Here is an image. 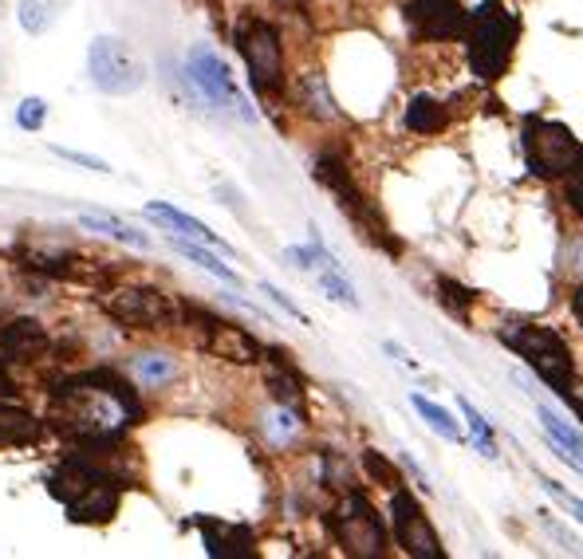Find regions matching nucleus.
<instances>
[{"label":"nucleus","instance_id":"nucleus-2","mask_svg":"<svg viewBox=\"0 0 583 559\" xmlns=\"http://www.w3.org/2000/svg\"><path fill=\"white\" fill-rule=\"evenodd\" d=\"M48 488H52L55 500H63V508H68L75 524H106L119 513V500H123V485L115 477L99 473L95 465H88L80 453L68 457L48 477Z\"/></svg>","mask_w":583,"mask_h":559},{"label":"nucleus","instance_id":"nucleus-8","mask_svg":"<svg viewBox=\"0 0 583 559\" xmlns=\"http://www.w3.org/2000/svg\"><path fill=\"white\" fill-rule=\"evenodd\" d=\"M186 68H190V80H194V87L202 91L205 99H209L213 107L229 111V115L245 118V123H253V118H257V111L248 107V99L241 95V87L233 83L225 60L213 52V48H194Z\"/></svg>","mask_w":583,"mask_h":559},{"label":"nucleus","instance_id":"nucleus-17","mask_svg":"<svg viewBox=\"0 0 583 559\" xmlns=\"http://www.w3.org/2000/svg\"><path fill=\"white\" fill-rule=\"evenodd\" d=\"M35 437H40V417L12 398H0V445H32Z\"/></svg>","mask_w":583,"mask_h":559},{"label":"nucleus","instance_id":"nucleus-28","mask_svg":"<svg viewBox=\"0 0 583 559\" xmlns=\"http://www.w3.org/2000/svg\"><path fill=\"white\" fill-rule=\"evenodd\" d=\"M44 118H48V103L44 99H24V103H20L17 107V126L20 131H40V126H44Z\"/></svg>","mask_w":583,"mask_h":559},{"label":"nucleus","instance_id":"nucleus-25","mask_svg":"<svg viewBox=\"0 0 583 559\" xmlns=\"http://www.w3.org/2000/svg\"><path fill=\"white\" fill-rule=\"evenodd\" d=\"M17 20H20V28H24V32L40 37V32H48V24H52V12H48L44 0H20Z\"/></svg>","mask_w":583,"mask_h":559},{"label":"nucleus","instance_id":"nucleus-29","mask_svg":"<svg viewBox=\"0 0 583 559\" xmlns=\"http://www.w3.org/2000/svg\"><path fill=\"white\" fill-rule=\"evenodd\" d=\"M268 386H273V394H276V402H280V406H300V382L292 379V374L276 371L273 379H268Z\"/></svg>","mask_w":583,"mask_h":559},{"label":"nucleus","instance_id":"nucleus-22","mask_svg":"<svg viewBox=\"0 0 583 559\" xmlns=\"http://www.w3.org/2000/svg\"><path fill=\"white\" fill-rule=\"evenodd\" d=\"M316 280H319V288H324L327 300L344 303V308H359V296H355L351 280H347V276L336 268V260H331V265H324V268H316Z\"/></svg>","mask_w":583,"mask_h":559},{"label":"nucleus","instance_id":"nucleus-31","mask_svg":"<svg viewBox=\"0 0 583 559\" xmlns=\"http://www.w3.org/2000/svg\"><path fill=\"white\" fill-rule=\"evenodd\" d=\"M52 154H60V158L75 162V166L83 169H95V174H111V166H106L103 158H95V154H80V151H68V146H52Z\"/></svg>","mask_w":583,"mask_h":559},{"label":"nucleus","instance_id":"nucleus-10","mask_svg":"<svg viewBox=\"0 0 583 559\" xmlns=\"http://www.w3.org/2000/svg\"><path fill=\"white\" fill-rule=\"evenodd\" d=\"M237 48L248 63V75H253V87L257 91H276L284 80V52L276 28L265 20H245L237 28Z\"/></svg>","mask_w":583,"mask_h":559},{"label":"nucleus","instance_id":"nucleus-21","mask_svg":"<svg viewBox=\"0 0 583 559\" xmlns=\"http://www.w3.org/2000/svg\"><path fill=\"white\" fill-rule=\"evenodd\" d=\"M177 374V363L170 355H139L134 359V379L146 386V391H154V386H166L170 379Z\"/></svg>","mask_w":583,"mask_h":559},{"label":"nucleus","instance_id":"nucleus-26","mask_svg":"<svg viewBox=\"0 0 583 559\" xmlns=\"http://www.w3.org/2000/svg\"><path fill=\"white\" fill-rule=\"evenodd\" d=\"M461 414H466L469 422V434H473V442H478L481 457H497V445H493V429H489V422L478 414V410L469 406V402H461Z\"/></svg>","mask_w":583,"mask_h":559},{"label":"nucleus","instance_id":"nucleus-16","mask_svg":"<svg viewBox=\"0 0 583 559\" xmlns=\"http://www.w3.org/2000/svg\"><path fill=\"white\" fill-rule=\"evenodd\" d=\"M205 536V551L217 559H237V556H253V532L245 524H217V520H197Z\"/></svg>","mask_w":583,"mask_h":559},{"label":"nucleus","instance_id":"nucleus-5","mask_svg":"<svg viewBox=\"0 0 583 559\" xmlns=\"http://www.w3.org/2000/svg\"><path fill=\"white\" fill-rule=\"evenodd\" d=\"M88 72L103 95H134L146 83V68L134 55V48L119 37H99L88 48Z\"/></svg>","mask_w":583,"mask_h":559},{"label":"nucleus","instance_id":"nucleus-1","mask_svg":"<svg viewBox=\"0 0 583 559\" xmlns=\"http://www.w3.org/2000/svg\"><path fill=\"white\" fill-rule=\"evenodd\" d=\"M142 417L139 394L119 379L115 371H91L83 379L63 382L52 402V422L60 434L75 442H95V437L123 434Z\"/></svg>","mask_w":583,"mask_h":559},{"label":"nucleus","instance_id":"nucleus-32","mask_svg":"<svg viewBox=\"0 0 583 559\" xmlns=\"http://www.w3.org/2000/svg\"><path fill=\"white\" fill-rule=\"evenodd\" d=\"M362 462H367V469H371V477H379V480H382V485H387V488H398V477H395V469H390V465L382 462L379 453H375V449H367V453H362Z\"/></svg>","mask_w":583,"mask_h":559},{"label":"nucleus","instance_id":"nucleus-15","mask_svg":"<svg viewBox=\"0 0 583 559\" xmlns=\"http://www.w3.org/2000/svg\"><path fill=\"white\" fill-rule=\"evenodd\" d=\"M142 217H146V221H154V225H162V229H170V232H182V237L197 240V245H209V249L233 252L229 245H225V240L209 229V225L197 221V217H190V214H182V209H174V205H166V201H151L146 209H142Z\"/></svg>","mask_w":583,"mask_h":559},{"label":"nucleus","instance_id":"nucleus-35","mask_svg":"<svg viewBox=\"0 0 583 559\" xmlns=\"http://www.w3.org/2000/svg\"><path fill=\"white\" fill-rule=\"evenodd\" d=\"M17 382H12V374L4 371V363H0V398H17Z\"/></svg>","mask_w":583,"mask_h":559},{"label":"nucleus","instance_id":"nucleus-12","mask_svg":"<svg viewBox=\"0 0 583 559\" xmlns=\"http://www.w3.org/2000/svg\"><path fill=\"white\" fill-rule=\"evenodd\" d=\"M407 20L418 40H453L466 32V9L458 0H410Z\"/></svg>","mask_w":583,"mask_h":559},{"label":"nucleus","instance_id":"nucleus-9","mask_svg":"<svg viewBox=\"0 0 583 559\" xmlns=\"http://www.w3.org/2000/svg\"><path fill=\"white\" fill-rule=\"evenodd\" d=\"M103 308L115 323L139 328V331H158L174 320L170 296H162L158 288H142V284H126V288H115V292H106Z\"/></svg>","mask_w":583,"mask_h":559},{"label":"nucleus","instance_id":"nucleus-6","mask_svg":"<svg viewBox=\"0 0 583 559\" xmlns=\"http://www.w3.org/2000/svg\"><path fill=\"white\" fill-rule=\"evenodd\" d=\"M524 162L540 178H560L567 169L583 166V146L572 138V131L549 118H529L524 126Z\"/></svg>","mask_w":583,"mask_h":559},{"label":"nucleus","instance_id":"nucleus-34","mask_svg":"<svg viewBox=\"0 0 583 559\" xmlns=\"http://www.w3.org/2000/svg\"><path fill=\"white\" fill-rule=\"evenodd\" d=\"M260 292H265V296H268V300H273V303H276V308H284V311H288L292 320H300V323H308V315H304V311H300V308H296V303H292V300H288V296H284V292H280V288H273V284H260Z\"/></svg>","mask_w":583,"mask_h":559},{"label":"nucleus","instance_id":"nucleus-20","mask_svg":"<svg viewBox=\"0 0 583 559\" xmlns=\"http://www.w3.org/2000/svg\"><path fill=\"white\" fill-rule=\"evenodd\" d=\"M80 225L83 229H91V232H103V237H111V240L134 245V249H151V237H146V232L131 229V225L119 221V217H111V214H83Z\"/></svg>","mask_w":583,"mask_h":559},{"label":"nucleus","instance_id":"nucleus-11","mask_svg":"<svg viewBox=\"0 0 583 559\" xmlns=\"http://www.w3.org/2000/svg\"><path fill=\"white\" fill-rule=\"evenodd\" d=\"M390 516H395V540L402 544V551L415 559H442V540L433 536V528L426 524L418 500L410 497L407 488H395V500H390Z\"/></svg>","mask_w":583,"mask_h":559},{"label":"nucleus","instance_id":"nucleus-4","mask_svg":"<svg viewBox=\"0 0 583 559\" xmlns=\"http://www.w3.org/2000/svg\"><path fill=\"white\" fill-rule=\"evenodd\" d=\"M516 44V20L501 4H485L469 20V60L481 80H497L509 68Z\"/></svg>","mask_w":583,"mask_h":559},{"label":"nucleus","instance_id":"nucleus-37","mask_svg":"<svg viewBox=\"0 0 583 559\" xmlns=\"http://www.w3.org/2000/svg\"><path fill=\"white\" fill-rule=\"evenodd\" d=\"M575 315H580V320H583V288H580V292H575Z\"/></svg>","mask_w":583,"mask_h":559},{"label":"nucleus","instance_id":"nucleus-24","mask_svg":"<svg viewBox=\"0 0 583 559\" xmlns=\"http://www.w3.org/2000/svg\"><path fill=\"white\" fill-rule=\"evenodd\" d=\"M407 123H410V131H418V134H433V131H442L446 126V111L438 107L433 99L418 95L415 103H410V111H407Z\"/></svg>","mask_w":583,"mask_h":559},{"label":"nucleus","instance_id":"nucleus-19","mask_svg":"<svg viewBox=\"0 0 583 559\" xmlns=\"http://www.w3.org/2000/svg\"><path fill=\"white\" fill-rule=\"evenodd\" d=\"M170 249L182 252L186 260H194L197 268H205V272L217 276V280H225V284H241V276L233 272L229 265H222V260L213 257L209 245H197V240H182V237H174V232H170Z\"/></svg>","mask_w":583,"mask_h":559},{"label":"nucleus","instance_id":"nucleus-30","mask_svg":"<svg viewBox=\"0 0 583 559\" xmlns=\"http://www.w3.org/2000/svg\"><path fill=\"white\" fill-rule=\"evenodd\" d=\"M540 485H544V493H549L552 500H560V505H564L567 513L575 516V520H583V500H580V497H572V493H567V488H560L556 480H549V477L540 480Z\"/></svg>","mask_w":583,"mask_h":559},{"label":"nucleus","instance_id":"nucleus-36","mask_svg":"<svg viewBox=\"0 0 583 559\" xmlns=\"http://www.w3.org/2000/svg\"><path fill=\"white\" fill-rule=\"evenodd\" d=\"M572 205L583 214V166H580V178L572 182Z\"/></svg>","mask_w":583,"mask_h":559},{"label":"nucleus","instance_id":"nucleus-3","mask_svg":"<svg viewBox=\"0 0 583 559\" xmlns=\"http://www.w3.org/2000/svg\"><path fill=\"white\" fill-rule=\"evenodd\" d=\"M501 339L513 346L516 355H521L540 379L549 382V386H556V391H567V386H572V371H575L572 351H567V343L556 331L536 328V323H509V328L501 331Z\"/></svg>","mask_w":583,"mask_h":559},{"label":"nucleus","instance_id":"nucleus-27","mask_svg":"<svg viewBox=\"0 0 583 559\" xmlns=\"http://www.w3.org/2000/svg\"><path fill=\"white\" fill-rule=\"evenodd\" d=\"M304 99H308V111H311V115L336 118V103L327 99V87H324V80H319V75H308V80H304Z\"/></svg>","mask_w":583,"mask_h":559},{"label":"nucleus","instance_id":"nucleus-18","mask_svg":"<svg viewBox=\"0 0 583 559\" xmlns=\"http://www.w3.org/2000/svg\"><path fill=\"white\" fill-rule=\"evenodd\" d=\"M540 426H544V434L552 437V445H556V453L564 457V462H572L575 469L583 473V434L572 426V422H564L560 414H552L549 406H540Z\"/></svg>","mask_w":583,"mask_h":559},{"label":"nucleus","instance_id":"nucleus-13","mask_svg":"<svg viewBox=\"0 0 583 559\" xmlns=\"http://www.w3.org/2000/svg\"><path fill=\"white\" fill-rule=\"evenodd\" d=\"M205 351L225 363H260V343L248 331H241L237 323H225V320H205Z\"/></svg>","mask_w":583,"mask_h":559},{"label":"nucleus","instance_id":"nucleus-14","mask_svg":"<svg viewBox=\"0 0 583 559\" xmlns=\"http://www.w3.org/2000/svg\"><path fill=\"white\" fill-rule=\"evenodd\" d=\"M48 346H52V339L35 320H12L0 328V351L9 363H40L48 355Z\"/></svg>","mask_w":583,"mask_h":559},{"label":"nucleus","instance_id":"nucleus-7","mask_svg":"<svg viewBox=\"0 0 583 559\" xmlns=\"http://www.w3.org/2000/svg\"><path fill=\"white\" fill-rule=\"evenodd\" d=\"M331 528H336V540L344 544L347 556L375 559L387 551V528H382V520L375 516L371 500L359 497V493H347L339 513L331 516Z\"/></svg>","mask_w":583,"mask_h":559},{"label":"nucleus","instance_id":"nucleus-23","mask_svg":"<svg viewBox=\"0 0 583 559\" xmlns=\"http://www.w3.org/2000/svg\"><path fill=\"white\" fill-rule=\"evenodd\" d=\"M410 402H415V410L426 417V426H430L433 434H442L446 442H461V426L450 417V410H442V406H438V402L422 398V394H415V398H410Z\"/></svg>","mask_w":583,"mask_h":559},{"label":"nucleus","instance_id":"nucleus-33","mask_svg":"<svg viewBox=\"0 0 583 559\" xmlns=\"http://www.w3.org/2000/svg\"><path fill=\"white\" fill-rule=\"evenodd\" d=\"M273 442H288L296 429H300V422H296V414L292 410H276V417H273Z\"/></svg>","mask_w":583,"mask_h":559}]
</instances>
